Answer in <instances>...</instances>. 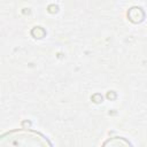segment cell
I'll list each match as a JSON object with an SVG mask.
<instances>
[{
    "instance_id": "cell-1",
    "label": "cell",
    "mask_w": 147,
    "mask_h": 147,
    "mask_svg": "<svg viewBox=\"0 0 147 147\" xmlns=\"http://www.w3.org/2000/svg\"><path fill=\"white\" fill-rule=\"evenodd\" d=\"M0 147H53L51 141L34 130H11L1 136Z\"/></svg>"
},
{
    "instance_id": "cell-2",
    "label": "cell",
    "mask_w": 147,
    "mask_h": 147,
    "mask_svg": "<svg viewBox=\"0 0 147 147\" xmlns=\"http://www.w3.org/2000/svg\"><path fill=\"white\" fill-rule=\"evenodd\" d=\"M102 147H132L130 141L123 137H114L105 141Z\"/></svg>"
}]
</instances>
